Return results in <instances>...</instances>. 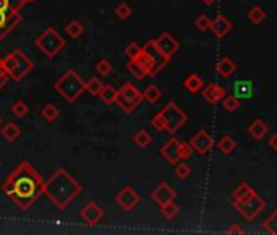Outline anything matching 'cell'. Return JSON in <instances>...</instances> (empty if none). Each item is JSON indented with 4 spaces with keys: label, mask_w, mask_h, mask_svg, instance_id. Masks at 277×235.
<instances>
[{
    "label": "cell",
    "mask_w": 277,
    "mask_h": 235,
    "mask_svg": "<svg viewBox=\"0 0 277 235\" xmlns=\"http://www.w3.org/2000/svg\"><path fill=\"white\" fill-rule=\"evenodd\" d=\"M227 233H243V228H240L236 224H233L227 228Z\"/></svg>",
    "instance_id": "48"
},
{
    "label": "cell",
    "mask_w": 277,
    "mask_h": 235,
    "mask_svg": "<svg viewBox=\"0 0 277 235\" xmlns=\"http://www.w3.org/2000/svg\"><path fill=\"white\" fill-rule=\"evenodd\" d=\"M269 146H271L272 150H277V134L271 136V139H269Z\"/></svg>",
    "instance_id": "49"
},
{
    "label": "cell",
    "mask_w": 277,
    "mask_h": 235,
    "mask_svg": "<svg viewBox=\"0 0 277 235\" xmlns=\"http://www.w3.org/2000/svg\"><path fill=\"white\" fill-rule=\"evenodd\" d=\"M85 31V26L82 22H78V20H70V22L65 25V33L72 38V39H77L83 35Z\"/></svg>",
    "instance_id": "23"
},
{
    "label": "cell",
    "mask_w": 277,
    "mask_h": 235,
    "mask_svg": "<svg viewBox=\"0 0 277 235\" xmlns=\"http://www.w3.org/2000/svg\"><path fill=\"white\" fill-rule=\"evenodd\" d=\"M217 149H219L222 154L228 155V154H232L233 150L236 149V142H235L233 137H230V136L225 134V136L220 137L219 142H217Z\"/></svg>",
    "instance_id": "26"
},
{
    "label": "cell",
    "mask_w": 277,
    "mask_h": 235,
    "mask_svg": "<svg viewBox=\"0 0 277 235\" xmlns=\"http://www.w3.org/2000/svg\"><path fill=\"white\" fill-rule=\"evenodd\" d=\"M262 225H264L266 232L272 233V235H277V209L264 220V224H262Z\"/></svg>",
    "instance_id": "38"
},
{
    "label": "cell",
    "mask_w": 277,
    "mask_h": 235,
    "mask_svg": "<svg viewBox=\"0 0 277 235\" xmlns=\"http://www.w3.org/2000/svg\"><path fill=\"white\" fill-rule=\"evenodd\" d=\"M225 95H227L225 88L220 87V85L215 83V82L206 85L204 90H202V96L206 98V101L210 103V104H217L219 101H222L223 98H225Z\"/></svg>",
    "instance_id": "17"
},
{
    "label": "cell",
    "mask_w": 277,
    "mask_h": 235,
    "mask_svg": "<svg viewBox=\"0 0 277 235\" xmlns=\"http://www.w3.org/2000/svg\"><path fill=\"white\" fill-rule=\"evenodd\" d=\"M82 191L83 186L62 167L57 168L48 181H44L43 188V194L48 196L49 201L54 202V206L61 211L67 209Z\"/></svg>",
    "instance_id": "2"
},
{
    "label": "cell",
    "mask_w": 277,
    "mask_h": 235,
    "mask_svg": "<svg viewBox=\"0 0 277 235\" xmlns=\"http://www.w3.org/2000/svg\"><path fill=\"white\" fill-rule=\"evenodd\" d=\"M12 113L15 114L17 118H25L26 114L30 113V108L23 100H18V101H15L12 104Z\"/></svg>",
    "instance_id": "35"
},
{
    "label": "cell",
    "mask_w": 277,
    "mask_h": 235,
    "mask_svg": "<svg viewBox=\"0 0 277 235\" xmlns=\"http://www.w3.org/2000/svg\"><path fill=\"white\" fill-rule=\"evenodd\" d=\"M113 70V64H111L108 59H100L96 64V72L100 75H108L109 72Z\"/></svg>",
    "instance_id": "42"
},
{
    "label": "cell",
    "mask_w": 277,
    "mask_h": 235,
    "mask_svg": "<svg viewBox=\"0 0 277 235\" xmlns=\"http://www.w3.org/2000/svg\"><path fill=\"white\" fill-rule=\"evenodd\" d=\"M155 43L158 46V49H160L168 59H171L178 51H180V41L168 31H163L162 35L158 36V39H155Z\"/></svg>",
    "instance_id": "12"
},
{
    "label": "cell",
    "mask_w": 277,
    "mask_h": 235,
    "mask_svg": "<svg viewBox=\"0 0 277 235\" xmlns=\"http://www.w3.org/2000/svg\"><path fill=\"white\" fill-rule=\"evenodd\" d=\"M132 141H134V144L137 147L145 149V147H149L152 144V136H150V133L147 129H138L137 133L134 134Z\"/></svg>",
    "instance_id": "27"
},
{
    "label": "cell",
    "mask_w": 277,
    "mask_h": 235,
    "mask_svg": "<svg viewBox=\"0 0 277 235\" xmlns=\"http://www.w3.org/2000/svg\"><path fill=\"white\" fill-rule=\"evenodd\" d=\"M142 98L147 100L149 103H157L162 98V90L157 87V85H149L145 91H142Z\"/></svg>",
    "instance_id": "29"
},
{
    "label": "cell",
    "mask_w": 277,
    "mask_h": 235,
    "mask_svg": "<svg viewBox=\"0 0 277 235\" xmlns=\"http://www.w3.org/2000/svg\"><path fill=\"white\" fill-rule=\"evenodd\" d=\"M114 13L119 20H127L130 15H132V7H130L129 4H126V2H122L114 9Z\"/></svg>",
    "instance_id": "36"
},
{
    "label": "cell",
    "mask_w": 277,
    "mask_h": 235,
    "mask_svg": "<svg viewBox=\"0 0 277 235\" xmlns=\"http://www.w3.org/2000/svg\"><path fill=\"white\" fill-rule=\"evenodd\" d=\"M9 74H7V72L4 70V72H0V88H2V87H5V85H7V82H9Z\"/></svg>",
    "instance_id": "47"
},
{
    "label": "cell",
    "mask_w": 277,
    "mask_h": 235,
    "mask_svg": "<svg viewBox=\"0 0 277 235\" xmlns=\"http://www.w3.org/2000/svg\"><path fill=\"white\" fill-rule=\"evenodd\" d=\"M189 146L193 147V150H196L197 154L206 155L209 150L214 147V139L207 131H199V133L189 141Z\"/></svg>",
    "instance_id": "13"
},
{
    "label": "cell",
    "mask_w": 277,
    "mask_h": 235,
    "mask_svg": "<svg viewBox=\"0 0 277 235\" xmlns=\"http://www.w3.org/2000/svg\"><path fill=\"white\" fill-rule=\"evenodd\" d=\"M162 155L163 159L167 160L171 165H176L178 162H181L180 157V141L176 137H171L170 141H167L162 147Z\"/></svg>",
    "instance_id": "16"
},
{
    "label": "cell",
    "mask_w": 277,
    "mask_h": 235,
    "mask_svg": "<svg viewBox=\"0 0 277 235\" xmlns=\"http://www.w3.org/2000/svg\"><path fill=\"white\" fill-rule=\"evenodd\" d=\"M175 175L180 180H186V178H189V176H191V167L188 165V163H184V162H178L176 168H175Z\"/></svg>",
    "instance_id": "39"
},
{
    "label": "cell",
    "mask_w": 277,
    "mask_h": 235,
    "mask_svg": "<svg viewBox=\"0 0 277 235\" xmlns=\"http://www.w3.org/2000/svg\"><path fill=\"white\" fill-rule=\"evenodd\" d=\"M152 126H154L157 131H165V123H163V118H162V114L158 113V114H155L154 118H152Z\"/></svg>",
    "instance_id": "46"
},
{
    "label": "cell",
    "mask_w": 277,
    "mask_h": 235,
    "mask_svg": "<svg viewBox=\"0 0 277 235\" xmlns=\"http://www.w3.org/2000/svg\"><path fill=\"white\" fill-rule=\"evenodd\" d=\"M80 217L87 222V224L96 225L98 222L104 217V211H103L101 206H98L95 201H91L80 211Z\"/></svg>",
    "instance_id": "15"
},
{
    "label": "cell",
    "mask_w": 277,
    "mask_h": 235,
    "mask_svg": "<svg viewBox=\"0 0 277 235\" xmlns=\"http://www.w3.org/2000/svg\"><path fill=\"white\" fill-rule=\"evenodd\" d=\"M18 2H20V5H25V4H31V2H36V0H18Z\"/></svg>",
    "instance_id": "50"
},
{
    "label": "cell",
    "mask_w": 277,
    "mask_h": 235,
    "mask_svg": "<svg viewBox=\"0 0 277 235\" xmlns=\"http://www.w3.org/2000/svg\"><path fill=\"white\" fill-rule=\"evenodd\" d=\"M2 188L13 204H17L22 211H28L41 198L44 180L28 160H22L7 176Z\"/></svg>",
    "instance_id": "1"
},
{
    "label": "cell",
    "mask_w": 277,
    "mask_h": 235,
    "mask_svg": "<svg viewBox=\"0 0 277 235\" xmlns=\"http://www.w3.org/2000/svg\"><path fill=\"white\" fill-rule=\"evenodd\" d=\"M222 103H223V108H225L227 111H230V113H233V111H236L240 108V100L233 95H225Z\"/></svg>",
    "instance_id": "37"
},
{
    "label": "cell",
    "mask_w": 277,
    "mask_h": 235,
    "mask_svg": "<svg viewBox=\"0 0 277 235\" xmlns=\"http://www.w3.org/2000/svg\"><path fill=\"white\" fill-rule=\"evenodd\" d=\"M253 193H254V189L249 186L246 181H243L241 185L233 191V201H241V199L248 198V196H251Z\"/></svg>",
    "instance_id": "32"
},
{
    "label": "cell",
    "mask_w": 277,
    "mask_h": 235,
    "mask_svg": "<svg viewBox=\"0 0 277 235\" xmlns=\"http://www.w3.org/2000/svg\"><path fill=\"white\" fill-rule=\"evenodd\" d=\"M233 96L238 100H251L253 98V82L251 80H236L233 85Z\"/></svg>",
    "instance_id": "19"
},
{
    "label": "cell",
    "mask_w": 277,
    "mask_h": 235,
    "mask_svg": "<svg viewBox=\"0 0 277 235\" xmlns=\"http://www.w3.org/2000/svg\"><path fill=\"white\" fill-rule=\"evenodd\" d=\"M160 114L165 123V133H168V134H175L176 131L188 121V114L184 113L183 109H180V106L173 101L165 104L163 109L160 111Z\"/></svg>",
    "instance_id": "7"
},
{
    "label": "cell",
    "mask_w": 277,
    "mask_h": 235,
    "mask_svg": "<svg viewBox=\"0 0 277 235\" xmlns=\"http://www.w3.org/2000/svg\"><path fill=\"white\" fill-rule=\"evenodd\" d=\"M215 69H217V72H219V75L220 77H223V78H228V77H232L235 72H236V64L232 61L230 57H227V56H223L219 62H217V65H215Z\"/></svg>",
    "instance_id": "20"
},
{
    "label": "cell",
    "mask_w": 277,
    "mask_h": 235,
    "mask_svg": "<svg viewBox=\"0 0 277 235\" xmlns=\"http://www.w3.org/2000/svg\"><path fill=\"white\" fill-rule=\"evenodd\" d=\"M160 211H162V215L165 219H175L178 214H180V206L176 204L175 201H168V202H165V204L160 206Z\"/></svg>",
    "instance_id": "28"
},
{
    "label": "cell",
    "mask_w": 277,
    "mask_h": 235,
    "mask_svg": "<svg viewBox=\"0 0 277 235\" xmlns=\"http://www.w3.org/2000/svg\"><path fill=\"white\" fill-rule=\"evenodd\" d=\"M103 85L104 83L100 80V78L93 77V78H90L88 82H85V91H88L91 96H98L100 95L101 88H103Z\"/></svg>",
    "instance_id": "33"
},
{
    "label": "cell",
    "mask_w": 277,
    "mask_h": 235,
    "mask_svg": "<svg viewBox=\"0 0 277 235\" xmlns=\"http://www.w3.org/2000/svg\"><path fill=\"white\" fill-rule=\"evenodd\" d=\"M248 18H249V22H251L253 25H259L264 22V18H266V12L262 7H253L251 10L248 12Z\"/></svg>",
    "instance_id": "34"
},
{
    "label": "cell",
    "mask_w": 277,
    "mask_h": 235,
    "mask_svg": "<svg viewBox=\"0 0 277 235\" xmlns=\"http://www.w3.org/2000/svg\"><path fill=\"white\" fill-rule=\"evenodd\" d=\"M54 90L67 103H75L77 98L85 91V82L78 77L75 70L70 69L54 83Z\"/></svg>",
    "instance_id": "4"
},
{
    "label": "cell",
    "mask_w": 277,
    "mask_h": 235,
    "mask_svg": "<svg viewBox=\"0 0 277 235\" xmlns=\"http://www.w3.org/2000/svg\"><path fill=\"white\" fill-rule=\"evenodd\" d=\"M4 62H2V57H0V72H4Z\"/></svg>",
    "instance_id": "52"
},
{
    "label": "cell",
    "mask_w": 277,
    "mask_h": 235,
    "mask_svg": "<svg viewBox=\"0 0 277 235\" xmlns=\"http://www.w3.org/2000/svg\"><path fill=\"white\" fill-rule=\"evenodd\" d=\"M142 100H144L142 91L130 82H126L119 90H117L116 104L124 111V113H132Z\"/></svg>",
    "instance_id": "6"
},
{
    "label": "cell",
    "mask_w": 277,
    "mask_h": 235,
    "mask_svg": "<svg viewBox=\"0 0 277 235\" xmlns=\"http://www.w3.org/2000/svg\"><path fill=\"white\" fill-rule=\"evenodd\" d=\"M232 28H233L232 22L223 15H217L214 20H210V31H212L217 38H225L228 33L232 31Z\"/></svg>",
    "instance_id": "18"
},
{
    "label": "cell",
    "mask_w": 277,
    "mask_h": 235,
    "mask_svg": "<svg viewBox=\"0 0 277 235\" xmlns=\"http://www.w3.org/2000/svg\"><path fill=\"white\" fill-rule=\"evenodd\" d=\"M184 88H186L189 93H197V91H201L202 87H204V80L199 74H189L186 78H184Z\"/></svg>",
    "instance_id": "22"
},
{
    "label": "cell",
    "mask_w": 277,
    "mask_h": 235,
    "mask_svg": "<svg viewBox=\"0 0 277 235\" xmlns=\"http://www.w3.org/2000/svg\"><path fill=\"white\" fill-rule=\"evenodd\" d=\"M135 61L141 64L145 70H147V75H150V61H149V57H147V54H145L144 51H141V54L135 57Z\"/></svg>",
    "instance_id": "44"
},
{
    "label": "cell",
    "mask_w": 277,
    "mask_h": 235,
    "mask_svg": "<svg viewBox=\"0 0 277 235\" xmlns=\"http://www.w3.org/2000/svg\"><path fill=\"white\" fill-rule=\"evenodd\" d=\"M233 207L243 215V219L246 220H253L261 214L262 209L266 207V201L261 198L259 194H256V191L248 196V198L241 199V201H233Z\"/></svg>",
    "instance_id": "8"
},
{
    "label": "cell",
    "mask_w": 277,
    "mask_h": 235,
    "mask_svg": "<svg viewBox=\"0 0 277 235\" xmlns=\"http://www.w3.org/2000/svg\"><path fill=\"white\" fill-rule=\"evenodd\" d=\"M194 25H196V28H197V30L204 33V31L210 30V18L206 15V13H202V15H199V17L196 18Z\"/></svg>",
    "instance_id": "40"
},
{
    "label": "cell",
    "mask_w": 277,
    "mask_h": 235,
    "mask_svg": "<svg viewBox=\"0 0 277 235\" xmlns=\"http://www.w3.org/2000/svg\"><path fill=\"white\" fill-rule=\"evenodd\" d=\"M41 116L48 123H54L57 120V116H59V109H57V106L54 103H46L44 108L41 109Z\"/></svg>",
    "instance_id": "31"
},
{
    "label": "cell",
    "mask_w": 277,
    "mask_h": 235,
    "mask_svg": "<svg viewBox=\"0 0 277 235\" xmlns=\"http://www.w3.org/2000/svg\"><path fill=\"white\" fill-rule=\"evenodd\" d=\"M116 202L122 211H132V209L141 202V194H138L134 188L130 186H124L119 193L116 194Z\"/></svg>",
    "instance_id": "10"
},
{
    "label": "cell",
    "mask_w": 277,
    "mask_h": 235,
    "mask_svg": "<svg viewBox=\"0 0 277 235\" xmlns=\"http://www.w3.org/2000/svg\"><path fill=\"white\" fill-rule=\"evenodd\" d=\"M191 152H193V147L189 146V142H180V157L183 159H189Z\"/></svg>",
    "instance_id": "45"
},
{
    "label": "cell",
    "mask_w": 277,
    "mask_h": 235,
    "mask_svg": "<svg viewBox=\"0 0 277 235\" xmlns=\"http://www.w3.org/2000/svg\"><path fill=\"white\" fill-rule=\"evenodd\" d=\"M201 2H204L206 5H214V4L217 2V0H201Z\"/></svg>",
    "instance_id": "51"
},
{
    "label": "cell",
    "mask_w": 277,
    "mask_h": 235,
    "mask_svg": "<svg viewBox=\"0 0 277 235\" xmlns=\"http://www.w3.org/2000/svg\"><path fill=\"white\" fill-rule=\"evenodd\" d=\"M2 62H4L5 72L15 82H22L33 70V61L22 49H15L9 52L5 57H2Z\"/></svg>",
    "instance_id": "3"
},
{
    "label": "cell",
    "mask_w": 277,
    "mask_h": 235,
    "mask_svg": "<svg viewBox=\"0 0 277 235\" xmlns=\"http://www.w3.org/2000/svg\"><path fill=\"white\" fill-rule=\"evenodd\" d=\"M127 72L129 74H132L135 78H138V80H142V78L147 77V70H145L135 59H130V61L127 62Z\"/></svg>",
    "instance_id": "30"
},
{
    "label": "cell",
    "mask_w": 277,
    "mask_h": 235,
    "mask_svg": "<svg viewBox=\"0 0 277 235\" xmlns=\"http://www.w3.org/2000/svg\"><path fill=\"white\" fill-rule=\"evenodd\" d=\"M22 22L20 10H0V41Z\"/></svg>",
    "instance_id": "11"
},
{
    "label": "cell",
    "mask_w": 277,
    "mask_h": 235,
    "mask_svg": "<svg viewBox=\"0 0 277 235\" xmlns=\"http://www.w3.org/2000/svg\"><path fill=\"white\" fill-rule=\"evenodd\" d=\"M2 136L9 142H15L18 137L22 136V129H20L15 123H7L4 126V129H2Z\"/></svg>",
    "instance_id": "24"
},
{
    "label": "cell",
    "mask_w": 277,
    "mask_h": 235,
    "mask_svg": "<svg viewBox=\"0 0 277 235\" xmlns=\"http://www.w3.org/2000/svg\"><path fill=\"white\" fill-rule=\"evenodd\" d=\"M142 51L147 54L149 61H150V75L152 77L157 75L158 72H160L170 61V59L165 56L160 49H158L155 39H149V41L142 46Z\"/></svg>",
    "instance_id": "9"
},
{
    "label": "cell",
    "mask_w": 277,
    "mask_h": 235,
    "mask_svg": "<svg viewBox=\"0 0 277 235\" xmlns=\"http://www.w3.org/2000/svg\"><path fill=\"white\" fill-rule=\"evenodd\" d=\"M248 133H249V136L253 137V139L261 141V139H264L266 134L269 133V128H267V124L262 120H254L248 126Z\"/></svg>",
    "instance_id": "21"
},
{
    "label": "cell",
    "mask_w": 277,
    "mask_h": 235,
    "mask_svg": "<svg viewBox=\"0 0 277 235\" xmlns=\"http://www.w3.org/2000/svg\"><path fill=\"white\" fill-rule=\"evenodd\" d=\"M141 51H142V46L132 41V43H129L126 46V49H124V54H126L129 59H135L138 54H141Z\"/></svg>",
    "instance_id": "41"
},
{
    "label": "cell",
    "mask_w": 277,
    "mask_h": 235,
    "mask_svg": "<svg viewBox=\"0 0 277 235\" xmlns=\"http://www.w3.org/2000/svg\"><path fill=\"white\" fill-rule=\"evenodd\" d=\"M36 48L43 52L46 57H56L59 52H61L65 48V41L64 38L59 35V33L54 28H46L41 35L36 39Z\"/></svg>",
    "instance_id": "5"
},
{
    "label": "cell",
    "mask_w": 277,
    "mask_h": 235,
    "mask_svg": "<svg viewBox=\"0 0 277 235\" xmlns=\"http://www.w3.org/2000/svg\"><path fill=\"white\" fill-rule=\"evenodd\" d=\"M0 124H2V118H0Z\"/></svg>",
    "instance_id": "53"
},
{
    "label": "cell",
    "mask_w": 277,
    "mask_h": 235,
    "mask_svg": "<svg viewBox=\"0 0 277 235\" xmlns=\"http://www.w3.org/2000/svg\"><path fill=\"white\" fill-rule=\"evenodd\" d=\"M62 2H64V0H62Z\"/></svg>",
    "instance_id": "54"
},
{
    "label": "cell",
    "mask_w": 277,
    "mask_h": 235,
    "mask_svg": "<svg viewBox=\"0 0 277 235\" xmlns=\"http://www.w3.org/2000/svg\"><path fill=\"white\" fill-rule=\"evenodd\" d=\"M22 5H20L18 0H0V10H20Z\"/></svg>",
    "instance_id": "43"
},
{
    "label": "cell",
    "mask_w": 277,
    "mask_h": 235,
    "mask_svg": "<svg viewBox=\"0 0 277 235\" xmlns=\"http://www.w3.org/2000/svg\"><path fill=\"white\" fill-rule=\"evenodd\" d=\"M100 100L103 103H106V104H113L116 103V98H117V90L113 87V85H103V88L100 91Z\"/></svg>",
    "instance_id": "25"
},
{
    "label": "cell",
    "mask_w": 277,
    "mask_h": 235,
    "mask_svg": "<svg viewBox=\"0 0 277 235\" xmlns=\"http://www.w3.org/2000/svg\"><path fill=\"white\" fill-rule=\"evenodd\" d=\"M150 198L154 199L155 204L162 206V204H165V202H168V201H175L176 191L168 185V183L162 181V183H158V186L154 189V191H152Z\"/></svg>",
    "instance_id": "14"
}]
</instances>
